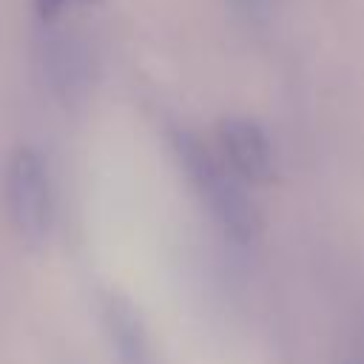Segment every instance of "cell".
<instances>
[{
  "label": "cell",
  "instance_id": "6da1fadb",
  "mask_svg": "<svg viewBox=\"0 0 364 364\" xmlns=\"http://www.w3.org/2000/svg\"><path fill=\"white\" fill-rule=\"evenodd\" d=\"M176 156L222 230L236 242H250L259 233V210L242 188L245 179L236 176L230 165L219 162L193 134H176Z\"/></svg>",
  "mask_w": 364,
  "mask_h": 364
},
{
  "label": "cell",
  "instance_id": "7a4b0ae2",
  "mask_svg": "<svg viewBox=\"0 0 364 364\" xmlns=\"http://www.w3.org/2000/svg\"><path fill=\"white\" fill-rule=\"evenodd\" d=\"M3 191L9 216L20 236L40 242L54 222V188L43 154L28 145L14 148L6 162Z\"/></svg>",
  "mask_w": 364,
  "mask_h": 364
},
{
  "label": "cell",
  "instance_id": "3957f363",
  "mask_svg": "<svg viewBox=\"0 0 364 364\" xmlns=\"http://www.w3.org/2000/svg\"><path fill=\"white\" fill-rule=\"evenodd\" d=\"M219 145L225 162L245 182H270L273 179V145L264 128L247 117H228L219 122Z\"/></svg>",
  "mask_w": 364,
  "mask_h": 364
},
{
  "label": "cell",
  "instance_id": "277c9868",
  "mask_svg": "<svg viewBox=\"0 0 364 364\" xmlns=\"http://www.w3.org/2000/svg\"><path fill=\"white\" fill-rule=\"evenodd\" d=\"M100 318L102 327L119 355L122 364H154L151 338L139 318V310L128 301V296L117 290L100 293Z\"/></svg>",
  "mask_w": 364,
  "mask_h": 364
},
{
  "label": "cell",
  "instance_id": "5b68a950",
  "mask_svg": "<svg viewBox=\"0 0 364 364\" xmlns=\"http://www.w3.org/2000/svg\"><path fill=\"white\" fill-rule=\"evenodd\" d=\"M94 3H100V0H34V9H37V17L43 23H54L68 9H74V6H94Z\"/></svg>",
  "mask_w": 364,
  "mask_h": 364
},
{
  "label": "cell",
  "instance_id": "8992f818",
  "mask_svg": "<svg viewBox=\"0 0 364 364\" xmlns=\"http://www.w3.org/2000/svg\"><path fill=\"white\" fill-rule=\"evenodd\" d=\"M256 3H259V0H233V6H239V9H245V11H253Z\"/></svg>",
  "mask_w": 364,
  "mask_h": 364
},
{
  "label": "cell",
  "instance_id": "52a82bcc",
  "mask_svg": "<svg viewBox=\"0 0 364 364\" xmlns=\"http://www.w3.org/2000/svg\"><path fill=\"white\" fill-rule=\"evenodd\" d=\"M347 364H364V361H358V358H355V361H347Z\"/></svg>",
  "mask_w": 364,
  "mask_h": 364
}]
</instances>
